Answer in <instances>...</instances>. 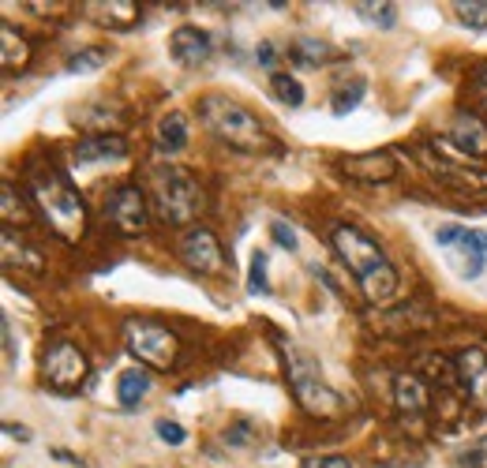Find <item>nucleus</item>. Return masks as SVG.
I'll list each match as a JSON object with an SVG mask.
<instances>
[{
  "mask_svg": "<svg viewBox=\"0 0 487 468\" xmlns=\"http://www.w3.org/2000/svg\"><path fill=\"white\" fill-rule=\"evenodd\" d=\"M334 247L345 259V266L352 270V278H356V285H360V292H364L368 304H387L397 292L401 278H397L394 263L387 259V251L378 247L364 229L337 225L334 229Z\"/></svg>",
  "mask_w": 487,
  "mask_h": 468,
  "instance_id": "nucleus-1",
  "label": "nucleus"
},
{
  "mask_svg": "<svg viewBox=\"0 0 487 468\" xmlns=\"http://www.w3.org/2000/svg\"><path fill=\"white\" fill-rule=\"evenodd\" d=\"M27 184H30V199L38 203L46 225L57 232L60 240L75 244L83 232H87V206H83L72 180L60 173L57 165H30Z\"/></svg>",
  "mask_w": 487,
  "mask_h": 468,
  "instance_id": "nucleus-2",
  "label": "nucleus"
},
{
  "mask_svg": "<svg viewBox=\"0 0 487 468\" xmlns=\"http://www.w3.org/2000/svg\"><path fill=\"white\" fill-rule=\"evenodd\" d=\"M199 120L206 124V132L222 139L232 151H244V154H259L270 146V135L263 120L240 105L237 98H225V94H206L199 101Z\"/></svg>",
  "mask_w": 487,
  "mask_h": 468,
  "instance_id": "nucleus-3",
  "label": "nucleus"
},
{
  "mask_svg": "<svg viewBox=\"0 0 487 468\" xmlns=\"http://www.w3.org/2000/svg\"><path fill=\"white\" fill-rule=\"evenodd\" d=\"M206 210V191L203 184L187 173V169H158L154 173V214L165 225H187Z\"/></svg>",
  "mask_w": 487,
  "mask_h": 468,
  "instance_id": "nucleus-4",
  "label": "nucleus"
},
{
  "mask_svg": "<svg viewBox=\"0 0 487 468\" xmlns=\"http://www.w3.org/2000/svg\"><path fill=\"white\" fill-rule=\"evenodd\" d=\"M285 360H289V368H285V371H289V382H292L296 401H300L304 412L319 416V420H330V416H337V412L345 409V397L326 386L323 375H319V364H315L311 356L289 349Z\"/></svg>",
  "mask_w": 487,
  "mask_h": 468,
  "instance_id": "nucleus-5",
  "label": "nucleus"
},
{
  "mask_svg": "<svg viewBox=\"0 0 487 468\" xmlns=\"http://www.w3.org/2000/svg\"><path fill=\"white\" fill-rule=\"evenodd\" d=\"M124 349H128L143 368L169 371L177 364L180 337L165 323H158V318H128V323H124Z\"/></svg>",
  "mask_w": 487,
  "mask_h": 468,
  "instance_id": "nucleus-6",
  "label": "nucleus"
},
{
  "mask_svg": "<svg viewBox=\"0 0 487 468\" xmlns=\"http://www.w3.org/2000/svg\"><path fill=\"white\" fill-rule=\"evenodd\" d=\"M91 375V360L79 345L72 342H53L46 352H41V382L60 394L79 390Z\"/></svg>",
  "mask_w": 487,
  "mask_h": 468,
  "instance_id": "nucleus-7",
  "label": "nucleus"
},
{
  "mask_svg": "<svg viewBox=\"0 0 487 468\" xmlns=\"http://www.w3.org/2000/svg\"><path fill=\"white\" fill-rule=\"evenodd\" d=\"M177 255H180V263L192 273H210V278H218V273H225V266H229L222 240L210 229H203V225L184 232L180 244H177Z\"/></svg>",
  "mask_w": 487,
  "mask_h": 468,
  "instance_id": "nucleus-8",
  "label": "nucleus"
},
{
  "mask_svg": "<svg viewBox=\"0 0 487 468\" xmlns=\"http://www.w3.org/2000/svg\"><path fill=\"white\" fill-rule=\"evenodd\" d=\"M105 221H109L124 237H139L151 221V210H146V195L139 184H117V191L105 199Z\"/></svg>",
  "mask_w": 487,
  "mask_h": 468,
  "instance_id": "nucleus-9",
  "label": "nucleus"
},
{
  "mask_svg": "<svg viewBox=\"0 0 487 468\" xmlns=\"http://www.w3.org/2000/svg\"><path fill=\"white\" fill-rule=\"evenodd\" d=\"M342 173L356 184H387L397 177V158L394 151H371V154H352L342 161Z\"/></svg>",
  "mask_w": 487,
  "mask_h": 468,
  "instance_id": "nucleus-10",
  "label": "nucleus"
},
{
  "mask_svg": "<svg viewBox=\"0 0 487 468\" xmlns=\"http://www.w3.org/2000/svg\"><path fill=\"white\" fill-rule=\"evenodd\" d=\"M128 154V139L120 132H94L87 139H79L72 146V161L75 165H98V161H120Z\"/></svg>",
  "mask_w": 487,
  "mask_h": 468,
  "instance_id": "nucleus-11",
  "label": "nucleus"
},
{
  "mask_svg": "<svg viewBox=\"0 0 487 468\" xmlns=\"http://www.w3.org/2000/svg\"><path fill=\"white\" fill-rule=\"evenodd\" d=\"M169 53H173L177 64L184 68H199L214 56V38H210L203 27H180L173 38H169Z\"/></svg>",
  "mask_w": 487,
  "mask_h": 468,
  "instance_id": "nucleus-12",
  "label": "nucleus"
},
{
  "mask_svg": "<svg viewBox=\"0 0 487 468\" xmlns=\"http://www.w3.org/2000/svg\"><path fill=\"white\" fill-rule=\"evenodd\" d=\"M447 139L457 146L465 158H487V124L476 113H457L450 120Z\"/></svg>",
  "mask_w": 487,
  "mask_h": 468,
  "instance_id": "nucleus-13",
  "label": "nucleus"
},
{
  "mask_svg": "<svg viewBox=\"0 0 487 468\" xmlns=\"http://www.w3.org/2000/svg\"><path fill=\"white\" fill-rule=\"evenodd\" d=\"M289 60L296 64V68L315 72V68H323V64H330V60H342V49H334L330 41H323V38L300 34V38L289 41Z\"/></svg>",
  "mask_w": 487,
  "mask_h": 468,
  "instance_id": "nucleus-14",
  "label": "nucleus"
},
{
  "mask_svg": "<svg viewBox=\"0 0 487 468\" xmlns=\"http://www.w3.org/2000/svg\"><path fill=\"white\" fill-rule=\"evenodd\" d=\"M83 8H87V15L94 19V23L109 27V30H128V27L139 23L135 0H91V4H83Z\"/></svg>",
  "mask_w": 487,
  "mask_h": 468,
  "instance_id": "nucleus-15",
  "label": "nucleus"
},
{
  "mask_svg": "<svg viewBox=\"0 0 487 468\" xmlns=\"http://www.w3.org/2000/svg\"><path fill=\"white\" fill-rule=\"evenodd\" d=\"M454 371L461 378V386L473 397H487V356L483 349H465L454 356Z\"/></svg>",
  "mask_w": 487,
  "mask_h": 468,
  "instance_id": "nucleus-16",
  "label": "nucleus"
},
{
  "mask_svg": "<svg viewBox=\"0 0 487 468\" xmlns=\"http://www.w3.org/2000/svg\"><path fill=\"white\" fill-rule=\"evenodd\" d=\"M428 401H431V394H428V386H423V378L420 375H397L394 378V405H397V412H405V416H420L423 409H428Z\"/></svg>",
  "mask_w": 487,
  "mask_h": 468,
  "instance_id": "nucleus-17",
  "label": "nucleus"
},
{
  "mask_svg": "<svg viewBox=\"0 0 487 468\" xmlns=\"http://www.w3.org/2000/svg\"><path fill=\"white\" fill-rule=\"evenodd\" d=\"M428 165L435 169V177H442L450 187H461V191H487V173L483 169H465V165H454V161H431Z\"/></svg>",
  "mask_w": 487,
  "mask_h": 468,
  "instance_id": "nucleus-18",
  "label": "nucleus"
},
{
  "mask_svg": "<svg viewBox=\"0 0 487 468\" xmlns=\"http://www.w3.org/2000/svg\"><path fill=\"white\" fill-rule=\"evenodd\" d=\"M146 394H151V375H146L143 368L120 371V378H117V401H120L124 409H139Z\"/></svg>",
  "mask_w": 487,
  "mask_h": 468,
  "instance_id": "nucleus-19",
  "label": "nucleus"
},
{
  "mask_svg": "<svg viewBox=\"0 0 487 468\" xmlns=\"http://www.w3.org/2000/svg\"><path fill=\"white\" fill-rule=\"evenodd\" d=\"M154 143H158L161 154H180L184 146H187V117H184V113H169V117H161V120H158V135H154Z\"/></svg>",
  "mask_w": 487,
  "mask_h": 468,
  "instance_id": "nucleus-20",
  "label": "nucleus"
},
{
  "mask_svg": "<svg viewBox=\"0 0 487 468\" xmlns=\"http://www.w3.org/2000/svg\"><path fill=\"white\" fill-rule=\"evenodd\" d=\"M27 60H30L27 38L19 34L12 23H4L0 27V64H4L8 72H19V68H27Z\"/></svg>",
  "mask_w": 487,
  "mask_h": 468,
  "instance_id": "nucleus-21",
  "label": "nucleus"
},
{
  "mask_svg": "<svg viewBox=\"0 0 487 468\" xmlns=\"http://www.w3.org/2000/svg\"><path fill=\"white\" fill-rule=\"evenodd\" d=\"M356 15L364 19V23H371V27H383V30H390L394 23H397V4H390V0H356Z\"/></svg>",
  "mask_w": 487,
  "mask_h": 468,
  "instance_id": "nucleus-22",
  "label": "nucleus"
},
{
  "mask_svg": "<svg viewBox=\"0 0 487 468\" xmlns=\"http://www.w3.org/2000/svg\"><path fill=\"white\" fill-rule=\"evenodd\" d=\"M0 218H4V229H12V225L23 229V225L30 221V206L15 195V187H12V184L0 187Z\"/></svg>",
  "mask_w": 487,
  "mask_h": 468,
  "instance_id": "nucleus-23",
  "label": "nucleus"
},
{
  "mask_svg": "<svg viewBox=\"0 0 487 468\" xmlns=\"http://www.w3.org/2000/svg\"><path fill=\"white\" fill-rule=\"evenodd\" d=\"M270 91H274V98H278L282 105H289V109H300V105H304L300 79H292L289 72H274L270 75Z\"/></svg>",
  "mask_w": 487,
  "mask_h": 468,
  "instance_id": "nucleus-24",
  "label": "nucleus"
},
{
  "mask_svg": "<svg viewBox=\"0 0 487 468\" xmlns=\"http://www.w3.org/2000/svg\"><path fill=\"white\" fill-rule=\"evenodd\" d=\"M454 15L461 27L469 30H487V0H457L454 4Z\"/></svg>",
  "mask_w": 487,
  "mask_h": 468,
  "instance_id": "nucleus-25",
  "label": "nucleus"
},
{
  "mask_svg": "<svg viewBox=\"0 0 487 468\" xmlns=\"http://www.w3.org/2000/svg\"><path fill=\"white\" fill-rule=\"evenodd\" d=\"M222 438H225L229 446H237V450H240V446H256V442L263 438V431H259V423H256V420H232Z\"/></svg>",
  "mask_w": 487,
  "mask_h": 468,
  "instance_id": "nucleus-26",
  "label": "nucleus"
},
{
  "mask_svg": "<svg viewBox=\"0 0 487 468\" xmlns=\"http://www.w3.org/2000/svg\"><path fill=\"white\" fill-rule=\"evenodd\" d=\"M364 91H368V82L364 79H352V87H345V91H337L334 94V101H330V109L337 113V117H345V113H352L356 105H360V98H364Z\"/></svg>",
  "mask_w": 487,
  "mask_h": 468,
  "instance_id": "nucleus-27",
  "label": "nucleus"
},
{
  "mask_svg": "<svg viewBox=\"0 0 487 468\" xmlns=\"http://www.w3.org/2000/svg\"><path fill=\"white\" fill-rule=\"evenodd\" d=\"M15 259H19V266L27 263V266H34V270H38V259L27 251V244L15 237V229H4V266H15Z\"/></svg>",
  "mask_w": 487,
  "mask_h": 468,
  "instance_id": "nucleus-28",
  "label": "nucleus"
},
{
  "mask_svg": "<svg viewBox=\"0 0 487 468\" xmlns=\"http://www.w3.org/2000/svg\"><path fill=\"white\" fill-rule=\"evenodd\" d=\"M248 292H251V296H266V292H270V282H266V251H256V255H251Z\"/></svg>",
  "mask_w": 487,
  "mask_h": 468,
  "instance_id": "nucleus-29",
  "label": "nucleus"
},
{
  "mask_svg": "<svg viewBox=\"0 0 487 468\" xmlns=\"http://www.w3.org/2000/svg\"><path fill=\"white\" fill-rule=\"evenodd\" d=\"M105 56H109L105 49H83V53H75V56L68 60V72H72V75L94 72V68H101V64H105Z\"/></svg>",
  "mask_w": 487,
  "mask_h": 468,
  "instance_id": "nucleus-30",
  "label": "nucleus"
},
{
  "mask_svg": "<svg viewBox=\"0 0 487 468\" xmlns=\"http://www.w3.org/2000/svg\"><path fill=\"white\" fill-rule=\"evenodd\" d=\"M461 251H469L473 259H487V232L483 229H465L461 232Z\"/></svg>",
  "mask_w": 487,
  "mask_h": 468,
  "instance_id": "nucleus-31",
  "label": "nucleus"
},
{
  "mask_svg": "<svg viewBox=\"0 0 487 468\" xmlns=\"http://www.w3.org/2000/svg\"><path fill=\"white\" fill-rule=\"evenodd\" d=\"M158 438L165 446H184L187 442V428H180L177 420H158Z\"/></svg>",
  "mask_w": 487,
  "mask_h": 468,
  "instance_id": "nucleus-32",
  "label": "nucleus"
},
{
  "mask_svg": "<svg viewBox=\"0 0 487 468\" xmlns=\"http://www.w3.org/2000/svg\"><path fill=\"white\" fill-rule=\"evenodd\" d=\"M270 237L278 240V247H285V251H296V232L289 229V221L274 218V221H270Z\"/></svg>",
  "mask_w": 487,
  "mask_h": 468,
  "instance_id": "nucleus-33",
  "label": "nucleus"
},
{
  "mask_svg": "<svg viewBox=\"0 0 487 468\" xmlns=\"http://www.w3.org/2000/svg\"><path fill=\"white\" fill-rule=\"evenodd\" d=\"M256 60H259V68L274 72V68H278V46H274V41H259V46H256Z\"/></svg>",
  "mask_w": 487,
  "mask_h": 468,
  "instance_id": "nucleus-34",
  "label": "nucleus"
},
{
  "mask_svg": "<svg viewBox=\"0 0 487 468\" xmlns=\"http://www.w3.org/2000/svg\"><path fill=\"white\" fill-rule=\"evenodd\" d=\"M300 468H352L349 457H337V454H326V457H308Z\"/></svg>",
  "mask_w": 487,
  "mask_h": 468,
  "instance_id": "nucleus-35",
  "label": "nucleus"
},
{
  "mask_svg": "<svg viewBox=\"0 0 487 468\" xmlns=\"http://www.w3.org/2000/svg\"><path fill=\"white\" fill-rule=\"evenodd\" d=\"M461 232H465L461 225H442V229L435 232V244H439V247H454V244H461Z\"/></svg>",
  "mask_w": 487,
  "mask_h": 468,
  "instance_id": "nucleus-36",
  "label": "nucleus"
},
{
  "mask_svg": "<svg viewBox=\"0 0 487 468\" xmlns=\"http://www.w3.org/2000/svg\"><path fill=\"white\" fill-rule=\"evenodd\" d=\"M457 464H461V468H483V464H487V450H473V454H465Z\"/></svg>",
  "mask_w": 487,
  "mask_h": 468,
  "instance_id": "nucleus-37",
  "label": "nucleus"
},
{
  "mask_svg": "<svg viewBox=\"0 0 487 468\" xmlns=\"http://www.w3.org/2000/svg\"><path fill=\"white\" fill-rule=\"evenodd\" d=\"M4 349H8V364H15V342H12V323L4 318Z\"/></svg>",
  "mask_w": 487,
  "mask_h": 468,
  "instance_id": "nucleus-38",
  "label": "nucleus"
},
{
  "mask_svg": "<svg viewBox=\"0 0 487 468\" xmlns=\"http://www.w3.org/2000/svg\"><path fill=\"white\" fill-rule=\"evenodd\" d=\"M53 457H57V461H65V464H83V461H79V457H72L68 450H53Z\"/></svg>",
  "mask_w": 487,
  "mask_h": 468,
  "instance_id": "nucleus-39",
  "label": "nucleus"
},
{
  "mask_svg": "<svg viewBox=\"0 0 487 468\" xmlns=\"http://www.w3.org/2000/svg\"><path fill=\"white\" fill-rule=\"evenodd\" d=\"M378 468H416V464H378Z\"/></svg>",
  "mask_w": 487,
  "mask_h": 468,
  "instance_id": "nucleus-40",
  "label": "nucleus"
},
{
  "mask_svg": "<svg viewBox=\"0 0 487 468\" xmlns=\"http://www.w3.org/2000/svg\"><path fill=\"white\" fill-rule=\"evenodd\" d=\"M483 87H487V72H483Z\"/></svg>",
  "mask_w": 487,
  "mask_h": 468,
  "instance_id": "nucleus-41",
  "label": "nucleus"
}]
</instances>
